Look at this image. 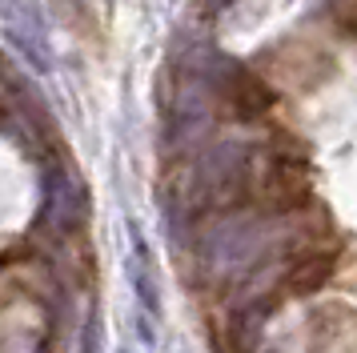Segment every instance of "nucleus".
I'll use <instances>...</instances> for the list:
<instances>
[{"instance_id":"nucleus-1","label":"nucleus","mask_w":357,"mask_h":353,"mask_svg":"<svg viewBox=\"0 0 357 353\" xmlns=\"http://www.w3.org/2000/svg\"><path fill=\"white\" fill-rule=\"evenodd\" d=\"M0 16H4V29L8 40L29 57V61L45 73L52 68V52H49V32H45V16L33 0H0Z\"/></svg>"},{"instance_id":"nucleus-2","label":"nucleus","mask_w":357,"mask_h":353,"mask_svg":"<svg viewBox=\"0 0 357 353\" xmlns=\"http://www.w3.org/2000/svg\"><path fill=\"white\" fill-rule=\"evenodd\" d=\"M221 4H229V0H205V8H221Z\"/></svg>"}]
</instances>
